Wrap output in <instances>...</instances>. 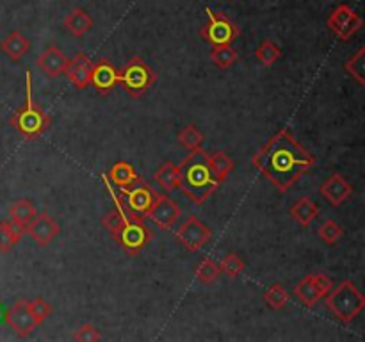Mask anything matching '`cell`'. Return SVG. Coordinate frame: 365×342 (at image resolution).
Returning <instances> with one entry per match:
<instances>
[{
    "label": "cell",
    "mask_w": 365,
    "mask_h": 342,
    "mask_svg": "<svg viewBox=\"0 0 365 342\" xmlns=\"http://www.w3.org/2000/svg\"><path fill=\"white\" fill-rule=\"evenodd\" d=\"M257 170L280 192H287L316 164V157L284 128L253 157Z\"/></svg>",
    "instance_id": "6da1fadb"
},
{
    "label": "cell",
    "mask_w": 365,
    "mask_h": 342,
    "mask_svg": "<svg viewBox=\"0 0 365 342\" xmlns=\"http://www.w3.org/2000/svg\"><path fill=\"white\" fill-rule=\"evenodd\" d=\"M217 185L220 182L212 173L209 153L203 152L202 148L189 153L180 164V173H178V187L184 191V195L196 205H203L214 195Z\"/></svg>",
    "instance_id": "7a4b0ae2"
},
{
    "label": "cell",
    "mask_w": 365,
    "mask_h": 342,
    "mask_svg": "<svg viewBox=\"0 0 365 342\" xmlns=\"http://www.w3.org/2000/svg\"><path fill=\"white\" fill-rule=\"evenodd\" d=\"M9 123L25 139H36L50 127V116L32 100V75L25 73V103L11 116Z\"/></svg>",
    "instance_id": "3957f363"
},
{
    "label": "cell",
    "mask_w": 365,
    "mask_h": 342,
    "mask_svg": "<svg viewBox=\"0 0 365 342\" xmlns=\"http://www.w3.org/2000/svg\"><path fill=\"white\" fill-rule=\"evenodd\" d=\"M324 299L331 314L342 323H351L365 309L364 294L351 280H344L337 287H331Z\"/></svg>",
    "instance_id": "277c9868"
},
{
    "label": "cell",
    "mask_w": 365,
    "mask_h": 342,
    "mask_svg": "<svg viewBox=\"0 0 365 342\" xmlns=\"http://www.w3.org/2000/svg\"><path fill=\"white\" fill-rule=\"evenodd\" d=\"M157 82V73L141 57H132L120 71V84L132 98H141Z\"/></svg>",
    "instance_id": "5b68a950"
},
{
    "label": "cell",
    "mask_w": 365,
    "mask_h": 342,
    "mask_svg": "<svg viewBox=\"0 0 365 342\" xmlns=\"http://www.w3.org/2000/svg\"><path fill=\"white\" fill-rule=\"evenodd\" d=\"M205 13L207 16H209V20L203 25L202 31H200L202 38L212 46L232 45V41L239 36L237 25H235L228 16H225V14L221 13H214L209 7L205 9Z\"/></svg>",
    "instance_id": "8992f818"
},
{
    "label": "cell",
    "mask_w": 365,
    "mask_h": 342,
    "mask_svg": "<svg viewBox=\"0 0 365 342\" xmlns=\"http://www.w3.org/2000/svg\"><path fill=\"white\" fill-rule=\"evenodd\" d=\"M125 198V210L130 219H143L155 200V192L143 180L135 182L130 187H118Z\"/></svg>",
    "instance_id": "52a82bcc"
},
{
    "label": "cell",
    "mask_w": 365,
    "mask_h": 342,
    "mask_svg": "<svg viewBox=\"0 0 365 342\" xmlns=\"http://www.w3.org/2000/svg\"><path fill=\"white\" fill-rule=\"evenodd\" d=\"M327 25L334 32L335 38L341 39V41H348L360 31L362 18L348 4H341V6H337L331 11V14L327 20Z\"/></svg>",
    "instance_id": "ba28073f"
},
{
    "label": "cell",
    "mask_w": 365,
    "mask_h": 342,
    "mask_svg": "<svg viewBox=\"0 0 365 342\" xmlns=\"http://www.w3.org/2000/svg\"><path fill=\"white\" fill-rule=\"evenodd\" d=\"M152 232L148 230L143 219H127L120 234L116 235V241L128 255H139L145 249V246L152 241Z\"/></svg>",
    "instance_id": "9c48e42d"
},
{
    "label": "cell",
    "mask_w": 365,
    "mask_h": 342,
    "mask_svg": "<svg viewBox=\"0 0 365 342\" xmlns=\"http://www.w3.org/2000/svg\"><path fill=\"white\" fill-rule=\"evenodd\" d=\"M334 287L330 276L323 273L309 274L294 289V294L305 306H316Z\"/></svg>",
    "instance_id": "30bf717a"
},
{
    "label": "cell",
    "mask_w": 365,
    "mask_h": 342,
    "mask_svg": "<svg viewBox=\"0 0 365 342\" xmlns=\"http://www.w3.org/2000/svg\"><path fill=\"white\" fill-rule=\"evenodd\" d=\"M177 239L189 252H200L212 237V232L196 216H189L177 230Z\"/></svg>",
    "instance_id": "8fae6325"
},
{
    "label": "cell",
    "mask_w": 365,
    "mask_h": 342,
    "mask_svg": "<svg viewBox=\"0 0 365 342\" xmlns=\"http://www.w3.org/2000/svg\"><path fill=\"white\" fill-rule=\"evenodd\" d=\"M6 323L9 324L11 330H13L18 337H29V335L39 326L38 319H36L34 314H32L27 299H18V301H14V305L9 309V312L6 314Z\"/></svg>",
    "instance_id": "7c38bea8"
},
{
    "label": "cell",
    "mask_w": 365,
    "mask_h": 342,
    "mask_svg": "<svg viewBox=\"0 0 365 342\" xmlns=\"http://www.w3.org/2000/svg\"><path fill=\"white\" fill-rule=\"evenodd\" d=\"M182 209L178 207V203L175 200H171L166 195H155L152 207L146 212V216L157 224V227L164 228V230H170L173 228V224L177 223L178 217H180Z\"/></svg>",
    "instance_id": "4fadbf2b"
},
{
    "label": "cell",
    "mask_w": 365,
    "mask_h": 342,
    "mask_svg": "<svg viewBox=\"0 0 365 342\" xmlns=\"http://www.w3.org/2000/svg\"><path fill=\"white\" fill-rule=\"evenodd\" d=\"M25 232H27L39 246H48L50 242L61 234V227L48 212H41L36 214V217L29 223L27 230Z\"/></svg>",
    "instance_id": "5bb4252c"
},
{
    "label": "cell",
    "mask_w": 365,
    "mask_h": 342,
    "mask_svg": "<svg viewBox=\"0 0 365 342\" xmlns=\"http://www.w3.org/2000/svg\"><path fill=\"white\" fill-rule=\"evenodd\" d=\"M319 192L331 207H341L346 200L351 198L353 185L341 173H334L323 182Z\"/></svg>",
    "instance_id": "9a60e30c"
},
{
    "label": "cell",
    "mask_w": 365,
    "mask_h": 342,
    "mask_svg": "<svg viewBox=\"0 0 365 342\" xmlns=\"http://www.w3.org/2000/svg\"><path fill=\"white\" fill-rule=\"evenodd\" d=\"M93 61L86 52H77L73 59L68 61V66L64 70L66 77L77 89H86L91 84Z\"/></svg>",
    "instance_id": "2e32d148"
},
{
    "label": "cell",
    "mask_w": 365,
    "mask_h": 342,
    "mask_svg": "<svg viewBox=\"0 0 365 342\" xmlns=\"http://www.w3.org/2000/svg\"><path fill=\"white\" fill-rule=\"evenodd\" d=\"M91 84L100 95H109L116 84H120V71L109 61L100 59L98 63H93Z\"/></svg>",
    "instance_id": "e0dca14e"
},
{
    "label": "cell",
    "mask_w": 365,
    "mask_h": 342,
    "mask_svg": "<svg viewBox=\"0 0 365 342\" xmlns=\"http://www.w3.org/2000/svg\"><path fill=\"white\" fill-rule=\"evenodd\" d=\"M68 61L70 59L66 57V53H64L59 46L52 45L48 46V48L43 50L41 56L36 61V66H38L43 73L48 75V77L57 78L64 73V70H66L68 66Z\"/></svg>",
    "instance_id": "ac0fdd59"
},
{
    "label": "cell",
    "mask_w": 365,
    "mask_h": 342,
    "mask_svg": "<svg viewBox=\"0 0 365 342\" xmlns=\"http://www.w3.org/2000/svg\"><path fill=\"white\" fill-rule=\"evenodd\" d=\"M63 25L66 27V31H70L71 36H75V38H82L86 32L91 31L93 18L89 16V13L84 9V7H73V9L64 16Z\"/></svg>",
    "instance_id": "d6986e66"
},
{
    "label": "cell",
    "mask_w": 365,
    "mask_h": 342,
    "mask_svg": "<svg viewBox=\"0 0 365 342\" xmlns=\"http://www.w3.org/2000/svg\"><path fill=\"white\" fill-rule=\"evenodd\" d=\"M0 50L9 57L11 61H20L25 53L31 50V41L27 36L21 34L20 31H13L6 36L2 43H0Z\"/></svg>",
    "instance_id": "ffe728a7"
},
{
    "label": "cell",
    "mask_w": 365,
    "mask_h": 342,
    "mask_svg": "<svg viewBox=\"0 0 365 342\" xmlns=\"http://www.w3.org/2000/svg\"><path fill=\"white\" fill-rule=\"evenodd\" d=\"M36 214H38V209H36L31 200H16L9 207V221L24 232L27 230L29 223L34 219Z\"/></svg>",
    "instance_id": "44dd1931"
},
{
    "label": "cell",
    "mask_w": 365,
    "mask_h": 342,
    "mask_svg": "<svg viewBox=\"0 0 365 342\" xmlns=\"http://www.w3.org/2000/svg\"><path fill=\"white\" fill-rule=\"evenodd\" d=\"M106 175L113 184L118 185V187H130L135 182L141 180V177L135 173L134 167L128 162H125V160H118V162L110 167L109 173Z\"/></svg>",
    "instance_id": "7402d4cb"
},
{
    "label": "cell",
    "mask_w": 365,
    "mask_h": 342,
    "mask_svg": "<svg viewBox=\"0 0 365 342\" xmlns=\"http://www.w3.org/2000/svg\"><path fill=\"white\" fill-rule=\"evenodd\" d=\"M317 214H319V207H317V203L314 202V200L307 198V196L299 198L291 209V216L294 217L303 228L310 227L312 221L317 217Z\"/></svg>",
    "instance_id": "603a6c76"
},
{
    "label": "cell",
    "mask_w": 365,
    "mask_h": 342,
    "mask_svg": "<svg viewBox=\"0 0 365 342\" xmlns=\"http://www.w3.org/2000/svg\"><path fill=\"white\" fill-rule=\"evenodd\" d=\"M25 232L14 227L11 221H0V253H7L20 242Z\"/></svg>",
    "instance_id": "cb8c5ba5"
},
{
    "label": "cell",
    "mask_w": 365,
    "mask_h": 342,
    "mask_svg": "<svg viewBox=\"0 0 365 342\" xmlns=\"http://www.w3.org/2000/svg\"><path fill=\"white\" fill-rule=\"evenodd\" d=\"M178 173H180V166L173 162H164L159 170L155 171L153 178L157 184L166 191H173L178 187Z\"/></svg>",
    "instance_id": "d4e9b609"
},
{
    "label": "cell",
    "mask_w": 365,
    "mask_h": 342,
    "mask_svg": "<svg viewBox=\"0 0 365 342\" xmlns=\"http://www.w3.org/2000/svg\"><path fill=\"white\" fill-rule=\"evenodd\" d=\"M210 59L220 70H228V68L237 63L239 53L232 45H220L210 48Z\"/></svg>",
    "instance_id": "484cf974"
},
{
    "label": "cell",
    "mask_w": 365,
    "mask_h": 342,
    "mask_svg": "<svg viewBox=\"0 0 365 342\" xmlns=\"http://www.w3.org/2000/svg\"><path fill=\"white\" fill-rule=\"evenodd\" d=\"M209 162L210 167H212L214 177H216V180L220 182V184L227 180L230 171L234 170V160H232L225 152H216L212 153V155H209Z\"/></svg>",
    "instance_id": "4316f807"
},
{
    "label": "cell",
    "mask_w": 365,
    "mask_h": 342,
    "mask_svg": "<svg viewBox=\"0 0 365 342\" xmlns=\"http://www.w3.org/2000/svg\"><path fill=\"white\" fill-rule=\"evenodd\" d=\"M177 139L185 150H189V152H196V150L202 148L203 145V134L196 125H185L184 128H180Z\"/></svg>",
    "instance_id": "83f0119b"
},
{
    "label": "cell",
    "mask_w": 365,
    "mask_h": 342,
    "mask_svg": "<svg viewBox=\"0 0 365 342\" xmlns=\"http://www.w3.org/2000/svg\"><path fill=\"white\" fill-rule=\"evenodd\" d=\"M262 298H264V301H266L267 306H271L273 310H280L287 305L289 299H291V294H289L287 289H285L284 285L274 284V285H271L266 292H264Z\"/></svg>",
    "instance_id": "f1b7e54d"
},
{
    "label": "cell",
    "mask_w": 365,
    "mask_h": 342,
    "mask_svg": "<svg viewBox=\"0 0 365 342\" xmlns=\"http://www.w3.org/2000/svg\"><path fill=\"white\" fill-rule=\"evenodd\" d=\"M255 57L264 64V66H273L278 59L282 57V48L271 39L260 43L255 48Z\"/></svg>",
    "instance_id": "f546056e"
},
{
    "label": "cell",
    "mask_w": 365,
    "mask_h": 342,
    "mask_svg": "<svg viewBox=\"0 0 365 342\" xmlns=\"http://www.w3.org/2000/svg\"><path fill=\"white\" fill-rule=\"evenodd\" d=\"M346 73L349 75L351 78H355L356 84L359 86H365V48L359 50L348 63L344 64Z\"/></svg>",
    "instance_id": "4dcf8cb0"
},
{
    "label": "cell",
    "mask_w": 365,
    "mask_h": 342,
    "mask_svg": "<svg viewBox=\"0 0 365 342\" xmlns=\"http://www.w3.org/2000/svg\"><path fill=\"white\" fill-rule=\"evenodd\" d=\"M220 274H221L220 266H217L212 259L202 260V262H200V266L196 267V278H198V280L205 285L214 284Z\"/></svg>",
    "instance_id": "1f68e13d"
},
{
    "label": "cell",
    "mask_w": 365,
    "mask_h": 342,
    "mask_svg": "<svg viewBox=\"0 0 365 342\" xmlns=\"http://www.w3.org/2000/svg\"><path fill=\"white\" fill-rule=\"evenodd\" d=\"M220 269H221V273H225V274H228V276L234 278V276H239V274L246 269V264H245V260L237 255V253H227V255L221 259Z\"/></svg>",
    "instance_id": "d6a6232c"
},
{
    "label": "cell",
    "mask_w": 365,
    "mask_h": 342,
    "mask_svg": "<svg viewBox=\"0 0 365 342\" xmlns=\"http://www.w3.org/2000/svg\"><path fill=\"white\" fill-rule=\"evenodd\" d=\"M344 235V230L339 223H335L334 219H327L323 224L319 227V239L323 242H327L328 246L337 244L339 239Z\"/></svg>",
    "instance_id": "836d02e7"
},
{
    "label": "cell",
    "mask_w": 365,
    "mask_h": 342,
    "mask_svg": "<svg viewBox=\"0 0 365 342\" xmlns=\"http://www.w3.org/2000/svg\"><path fill=\"white\" fill-rule=\"evenodd\" d=\"M73 338L81 342H95V341H102V335H100V331L96 330L95 324L86 323V324H81V326L75 330Z\"/></svg>",
    "instance_id": "e575fe53"
},
{
    "label": "cell",
    "mask_w": 365,
    "mask_h": 342,
    "mask_svg": "<svg viewBox=\"0 0 365 342\" xmlns=\"http://www.w3.org/2000/svg\"><path fill=\"white\" fill-rule=\"evenodd\" d=\"M29 306H31L32 314H34V317L38 319L39 324L52 316V306H50L43 298H36L32 299V301H29Z\"/></svg>",
    "instance_id": "d590c367"
}]
</instances>
